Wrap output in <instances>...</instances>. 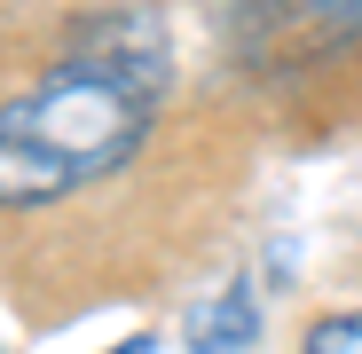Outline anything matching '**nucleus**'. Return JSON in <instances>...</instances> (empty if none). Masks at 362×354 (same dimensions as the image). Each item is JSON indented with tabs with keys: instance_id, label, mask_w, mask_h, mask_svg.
<instances>
[{
	"instance_id": "f257e3e1",
	"label": "nucleus",
	"mask_w": 362,
	"mask_h": 354,
	"mask_svg": "<svg viewBox=\"0 0 362 354\" xmlns=\"http://www.w3.org/2000/svg\"><path fill=\"white\" fill-rule=\"evenodd\" d=\"M165 95V40L158 24H103L79 55H64L16 102H0V213L55 205L103 173H118Z\"/></svg>"
},
{
	"instance_id": "f03ea898",
	"label": "nucleus",
	"mask_w": 362,
	"mask_h": 354,
	"mask_svg": "<svg viewBox=\"0 0 362 354\" xmlns=\"http://www.w3.org/2000/svg\"><path fill=\"white\" fill-rule=\"evenodd\" d=\"M252 338H260L252 283H228V291H221V307H205V315H197V331H189V346H197V354H252Z\"/></svg>"
},
{
	"instance_id": "7ed1b4c3",
	"label": "nucleus",
	"mask_w": 362,
	"mask_h": 354,
	"mask_svg": "<svg viewBox=\"0 0 362 354\" xmlns=\"http://www.w3.org/2000/svg\"><path fill=\"white\" fill-rule=\"evenodd\" d=\"M299 354H362V307H346V315H323V323H308Z\"/></svg>"
},
{
	"instance_id": "20e7f679",
	"label": "nucleus",
	"mask_w": 362,
	"mask_h": 354,
	"mask_svg": "<svg viewBox=\"0 0 362 354\" xmlns=\"http://www.w3.org/2000/svg\"><path fill=\"white\" fill-rule=\"evenodd\" d=\"M110 354H150V338H127V346H110Z\"/></svg>"
}]
</instances>
